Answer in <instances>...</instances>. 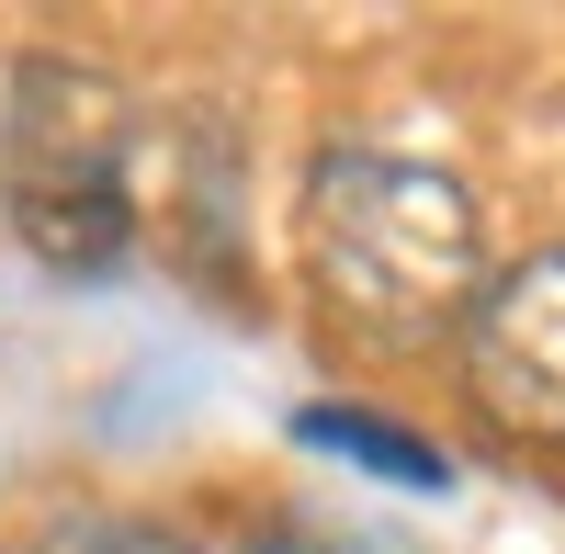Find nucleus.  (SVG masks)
<instances>
[{"mask_svg":"<svg viewBox=\"0 0 565 554\" xmlns=\"http://www.w3.org/2000/svg\"><path fill=\"white\" fill-rule=\"evenodd\" d=\"M45 554H204V543L181 521H159V510H68L45 532Z\"/></svg>","mask_w":565,"mask_h":554,"instance_id":"obj_6","label":"nucleus"},{"mask_svg":"<svg viewBox=\"0 0 565 554\" xmlns=\"http://www.w3.org/2000/svg\"><path fill=\"white\" fill-rule=\"evenodd\" d=\"M452 385H463V407H476L498 441L565 452V238L498 260L487 306L463 317V340H452Z\"/></svg>","mask_w":565,"mask_h":554,"instance_id":"obj_3","label":"nucleus"},{"mask_svg":"<svg viewBox=\"0 0 565 554\" xmlns=\"http://www.w3.org/2000/svg\"><path fill=\"white\" fill-rule=\"evenodd\" d=\"M295 271L340 340H373V351L463 340V317L498 284L487 204L463 170L418 148H328L295 193Z\"/></svg>","mask_w":565,"mask_h":554,"instance_id":"obj_1","label":"nucleus"},{"mask_svg":"<svg viewBox=\"0 0 565 554\" xmlns=\"http://www.w3.org/2000/svg\"><path fill=\"white\" fill-rule=\"evenodd\" d=\"M295 441L340 452V465L385 476V487H418V498H441V487H452V452H441V441H418L407 419H385V407H351V396H317V407H295Z\"/></svg>","mask_w":565,"mask_h":554,"instance_id":"obj_5","label":"nucleus"},{"mask_svg":"<svg viewBox=\"0 0 565 554\" xmlns=\"http://www.w3.org/2000/svg\"><path fill=\"white\" fill-rule=\"evenodd\" d=\"M0 215H12L23 260H45L57 284H103L148 238V204H136V103L103 57L23 45L0 68Z\"/></svg>","mask_w":565,"mask_h":554,"instance_id":"obj_2","label":"nucleus"},{"mask_svg":"<svg viewBox=\"0 0 565 554\" xmlns=\"http://www.w3.org/2000/svg\"><path fill=\"white\" fill-rule=\"evenodd\" d=\"M136 170H159V181H136V204H148L181 271L238 260V136L215 114H170L159 136H136Z\"/></svg>","mask_w":565,"mask_h":554,"instance_id":"obj_4","label":"nucleus"}]
</instances>
